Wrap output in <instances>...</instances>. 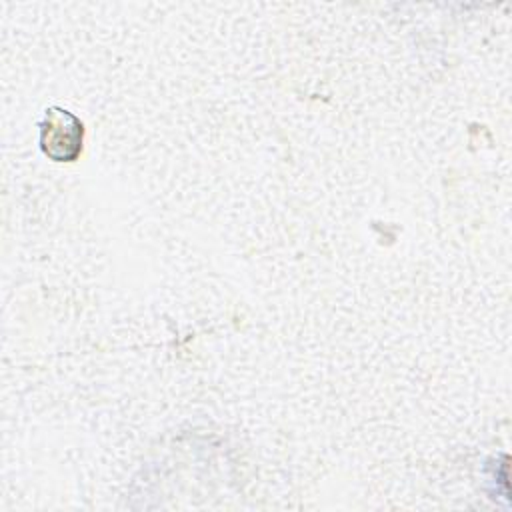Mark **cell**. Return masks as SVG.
I'll use <instances>...</instances> for the list:
<instances>
[{"label":"cell","instance_id":"cell-1","mask_svg":"<svg viewBox=\"0 0 512 512\" xmlns=\"http://www.w3.org/2000/svg\"><path fill=\"white\" fill-rule=\"evenodd\" d=\"M84 124L70 110L50 106L40 122V148L54 162H74L82 154Z\"/></svg>","mask_w":512,"mask_h":512}]
</instances>
